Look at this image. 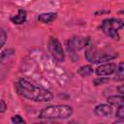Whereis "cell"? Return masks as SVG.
Instances as JSON below:
<instances>
[{"label":"cell","mask_w":124,"mask_h":124,"mask_svg":"<svg viewBox=\"0 0 124 124\" xmlns=\"http://www.w3.org/2000/svg\"><path fill=\"white\" fill-rule=\"evenodd\" d=\"M17 88L24 98L34 102H50L53 99V94L49 90L33 84L24 78L18 80Z\"/></svg>","instance_id":"cell-1"},{"label":"cell","mask_w":124,"mask_h":124,"mask_svg":"<svg viewBox=\"0 0 124 124\" xmlns=\"http://www.w3.org/2000/svg\"><path fill=\"white\" fill-rule=\"evenodd\" d=\"M73 114V108L68 105L48 106L41 110L39 118L44 119H66Z\"/></svg>","instance_id":"cell-2"},{"label":"cell","mask_w":124,"mask_h":124,"mask_svg":"<svg viewBox=\"0 0 124 124\" xmlns=\"http://www.w3.org/2000/svg\"><path fill=\"white\" fill-rule=\"evenodd\" d=\"M84 56L88 62L92 64H99V63L108 62L110 60H113L118 56V53L108 48L99 49L96 47H90L85 50Z\"/></svg>","instance_id":"cell-3"},{"label":"cell","mask_w":124,"mask_h":124,"mask_svg":"<svg viewBox=\"0 0 124 124\" xmlns=\"http://www.w3.org/2000/svg\"><path fill=\"white\" fill-rule=\"evenodd\" d=\"M100 28L106 36L113 40H119L118 31L123 28V21L121 19H117L113 17L107 18L103 20Z\"/></svg>","instance_id":"cell-4"},{"label":"cell","mask_w":124,"mask_h":124,"mask_svg":"<svg viewBox=\"0 0 124 124\" xmlns=\"http://www.w3.org/2000/svg\"><path fill=\"white\" fill-rule=\"evenodd\" d=\"M48 50L52 56V58L56 62H64L65 60V54L62 47V44L60 41L55 37H50L48 40Z\"/></svg>","instance_id":"cell-5"},{"label":"cell","mask_w":124,"mask_h":124,"mask_svg":"<svg viewBox=\"0 0 124 124\" xmlns=\"http://www.w3.org/2000/svg\"><path fill=\"white\" fill-rule=\"evenodd\" d=\"M90 43L89 37H82V36H74L67 41V48L68 51L71 53H75L85 46H87Z\"/></svg>","instance_id":"cell-6"},{"label":"cell","mask_w":124,"mask_h":124,"mask_svg":"<svg viewBox=\"0 0 124 124\" xmlns=\"http://www.w3.org/2000/svg\"><path fill=\"white\" fill-rule=\"evenodd\" d=\"M115 69H116V65L114 63H106L99 66L96 69L95 73L98 77H107L114 74Z\"/></svg>","instance_id":"cell-7"},{"label":"cell","mask_w":124,"mask_h":124,"mask_svg":"<svg viewBox=\"0 0 124 124\" xmlns=\"http://www.w3.org/2000/svg\"><path fill=\"white\" fill-rule=\"evenodd\" d=\"M112 106L109 104H100L94 108V112L102 117H109L112 114Z\"/></svg>","instance_id":"cell-8"},{"label":"cell","mask_w":124,"mask_h":124,"mask_svg":"<svg viewBox=\"0 0 124 124\" xmlns=\"http://www.w3.org/2000/svg\"><path fill=\"white\" fill-rule=\"evenodd\" d=\"M26 18H27V14H26V11L23 10V9H19L17 11V14L16 16H11V21L15 24H22L26 21Z\"/></svg>","instance_id":"cell-9"},{"label":"cell","mask_w":124,"mask_h":124,"mask_svg":"<svg viewBox=\"0 0 124 124\" xmlns=\"http://www.w3.org/2000/svg\"><path fill=\"white\" fill-rule=\"evenodd\" d=\"M57 17V14L56 13H45V14H41L38 16V20L42 23L45 24H48L50 22H52L54 19H56Z\"/></svg>","instance_id":"cell-10"},{"label":"cell","mask_w":124,"mask_h":124,"mask_svg":"<svg viewBox=\"0 0 124 124\" xmlns=\"http://www.w3.org/2000/svg\"><path fill=\"white\" fill-rule=\"evenodd\" d=\"M108 103L111 106H120V105H123L124 103V97L123 95H113V96H109L108 97L107 99Z\"/></svg>","instance_id":"cell-11"},{"label":"cell","mask_w":124,"mask_h":124,"mask_svg":"<svg viewBox=\"0 0 124 124\" xmlns=\"http://www.w3.org/2000/svg\"><path fill=\"white\" fill-rule=\"evenodd\" d=\"M94 72V69L91 65H84V66H81L78 70V74L82 77V78H86V77H89L93 74Z\"/></svg>","instance_id":"cell-12"},{"label":"cell","mask_w":124,"mask_h":124,"mask_svg":"<svg viewBox=\"0 0 124 124\" xmlns=\"http://www.w3.org/2000/svg\"><path fill=\"white\" fill-rule=\"evenodd\" d=\"M123 71H124V65H123V62H120L118 66H116V69H115V78L114 79L115 80H119V81H122L124 79V74H123Z\"/></svg>","instance_id":"cell-13"},{"label":"cell","mask_w":124,"mask_h":124,"mask_svg":"<svg viewBox=\"0 0 124 124\" xmlns=\"http://www.w3.org/2000/svg\"><path fill=\"white\" fill-rule=\"evenodd\" d=\"M11 121H12L14 124H24V123H26L25 120H24L20 115H18V114L14 115V116L11 118Z\"/></svg>","instance_id":"cell-14"},{"label":"cell","mask_w":124,"mask_h":124,"mask_svg":"<svg viewBox=\"0 0 124 124\" xmlns=\"http://www.w3.org/2000/svg\"><path fill=\"white\" fill-rule=\"evenodd\" d=\"M115 116L119 119H124V106L123 105H120V106L117 107Z\"/></svg>","instance_id":"cell-15"},{"label":"cell","mask_w":124,"mask_h":124,"mask_svg":"<svg viewBox=\"0 0 124 124\" xmlns=\"http://www.w3.org/2000/svg\"><path fill=\"white\" fill-rule=\"evenodd\" d=\"M6 41H7V34H6L4 29L0 28V49L5 45Z\"/></svg>","instance_id":"cell-16"},{"label":"cell","mask_w":124,"mask_h":124,"mask_svg":"<svg viewBox=\"0 0 124 124\" xmlns=\"http://www.w3.org/2000/svg\"><path fill=\"white\" fill-rule=\"evenodd\" d=\"M109 80L108 78H104V77H101V78H97L93 80V83L98 86V85H101V84H104V83H107L108 81Z\"/></svg>","instance_id":"cell-17"},{"label":"cell","mask_w":124,"mask_h":124,"mask_svg":"<svg viewBox=\"0 0 124 124\" xmlns=\"http://www.w3.org/2000/svg\"><path fill=\"white\" fill-rule=\"evenodd\" d=\"M7 109V105L5 103V101L3 100H0V113H3L5 112Z\"/></svg>","instance_id":"cell-18"},{"label":"cell","mask_w":124,"mask_h":124,"mask_svg":"<svg viewBox=\"0 0 124 124\" xmlns=\"http://www.w3.org/2000/svg\"><path fill=\"white\" fill-rule=\"evenodd\" d=\"M124 86L123 85H120V86H118L117 87V90L119 91V93H120V95H123V93H124Z\"/></svg>","instance_id":"cell-19"},{"label":"cell","mask_w":124,"mask_h":124,"mask_svg":"<svg viewBox=\"0 0 124 124\" xmlns=\"http://www.w3.org/2000/svg\"><path fill=\"white\" fill-rule=\"evenodd\" d=\"M108 13H109V11H99V12H96L95 15L97 16V15H99V14H108Z\"/></svg>","instance_id":"cell-20"}]
</instances>
